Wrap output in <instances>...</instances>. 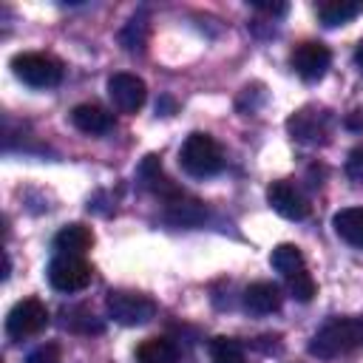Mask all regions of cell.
I'll return each mask as SVG.
<instances>
[{
    "label": "cell",
    "mask_w": 363,
    "mask_h": 363,
    "mask_svg": "<svg viewBox=\"0 0 363 363\" xmlns=\"http://www.w3.org/2000/svg\"><path fill=\"white\" fill-rule=\"evenodd\" d=\"M363 346V318H332L309 340V354L332 360Z\"/></svg>",
    "instance_id": "cell-1"
},
{
    "label": "cell",
    "mask_w": 363,
    "mask_h": 363,
    "mask_svg": "<svg viewBox=\"0 0 363 363\" xmlns=\"http://www.w3.org/2000/svg\"><path fill=\"white\" fill-rule=\"evenodd\" d=\"M269 264H272L275 272H281V278L286 281L295 301L309 303L315 298L318 286H315V278H312V272L306 267V258H303L298 244H278L269 252Z\"/></svg>",
    "instance_id": "cell-2"
},
{
    "label": "cell",
    "mask_w": 363,
    "mask_h": 363,
    "mask_svg": "<svg viewBox=\"0 0 363 363\" xmlns=\"http://www.w3.org/2000/svg\"><path fill=\"white\" fill-rule=\"evenodd\" d=\"M179 164L184 173L196 176V179H207V176H216L221 173L224 167V153H221V145L210 136V133H190L182 147H179Z\"/></svg>",
    "instance_id": "cell-3"
},
{
    "label": "cell",
    "mask_w": 363,
    "mask_h": 363,
    "mask_svg": "<svg viewBox=\"0 0 363 363\" xmlns=\"http://www.w3.org/2000/svg\"><path fill=\"white\" fill-rule=\"evenodd\" d=\"M108 318L122 326H142L156 318V301L136 289H111L105 298Z\"/></svg>",
    "instance_id": "cell-4"
},
{
    "label": "cell",
    "mask_w": 363,
    "mask_h": 363,
    "mask_svg": "<svg viewBox=\"0 0 363 363\" xmlns=\"http://www.w3.org/2000/svg\"><path fill=\"white\" fill-rule=\"evenodd\" d=\"M11 71L31 88H54L62 79V62L43 51H23L11 57Z\"/></svg>",
    "instance_id": "cell-5"
},
{
    "label": "cell",
    "mask_w": 363,
    "mask_h": 363,
    "mask_svg": "<svg viewBox=\"0 0 363 363\" xmlns=\"http://www.w3.org/2000/svg\"><path fill=\"white\" fill-rule=\"evenodd\" d=\"M48 320H51L48 306L40 298H23L6 315V335L11 340H26V337L40 335L48 326Z\"/></svg>",
    "instance_id": "cell-6"
},
{
    "label": "cell",
    "mask_w": 363,
    "mask_h": 363,
    "mask_svg": "<svg viewBox=\"0 0 363 363\" xmlns=\"http://www.w3.org/2000/svg\"><path fill=\"white\" fill-rule=\"evenodd\" d=\"M94 281V267L82 255H54L48 264V284L57 292H79Z\"/></svg>",
    "instance_id": "cell-7"
},
{
    "label": "cell",
    "mask_w": 363,
    "mask_h": 363,
    "mask_svg": "<svg viewBox=\"0 0 363 363\" xmlns=\"http://www.w3.org/2000/svg\"><path fill=\"white\" fill-rule=\"evenodd\" d=\"M286 130L292 139H298L303 145H323L329 130H332V116L326 108L306 105L286 119Z\"/></svg>",
    "instance_id": "cell-8"
},
{
    "label": "cell",
    "mask_w": 363,
    "mask_h": 363,
    "mask_svg": "<svg viewBox=\"0 0 363 363\" xmlns=\"http://www.w3.org/2000/svg\"><path fill=\"white\" fill-rule=\"evenodd\" d=\"M329 62H332V51L318 43V40H303L292 48L289 54V65L295 68V74L306 82H315L320 79L326 71H329Z\"/></svg>",
    "instance_id": "cell-9"
},
{
    "label": "cell",
    "mask_w": 363,
    "mask_h": 363,
    "mask_svg": "<svg viewBox=\"0 0 363 363\" xmlns=\"http://www.w3.org/2000/svg\"><path fill=\"white\" fill-rule=\"evenodd\" d=\"M108 96L119 113H136L147 99V85L142 77L119 71L108 79Z\"/></svg>",
    "instance_id": "cell-10"
},
{
    "label": "cell",
    "mask_w": 363,
    "mask_h": 363,
    "mask_svg": "<svg viewBox=\"0 0 363 363\" xmlns=\"http://www.w3.org/2000/svg\"><path fill=\"white\" fill-rule=\"evenodd\" d=\"M267 201L278 216H284L289 221H303L309 216V210H312L309 199L286 179H278V182H272L267 187Z\"/></svg>",
    "instance_id": "cell-11"
},
{
    "label": "cell",
    "mask_w": 363,
    "mask_h": 363,
    "mask_svg": "<svg viewBox=\"0 0 363 363\" xmlns=\"http://www.w3.org/2000/svg\"><path fill=\"white\" fill-rule=\"evenodd\" d=\"M71 125L79 130V133H88V136H102L113 128V113L105 111L102 105L96 102H79L71 108Z\"/></svg>",
    "instance_id": "cell-12"
},
{
    "label": "cell",
    "mask_w": 363,
    "mask_h": 363,
    "mask_svg": "<svg viewBox=\"0 0 363 363\" xmlns=\"http://www.w3.org/2000/svg\"><path fill=\"white\" fill-rule=\"evenodd\" d=\"M281 303H284L281 286L272 281H255L244 289V309L250 315H272L281 309Z\"/></svg>",
    "instance_id": "cell-13"
},
{
    "label": "cell",
    "mask_w": 363,
    "mask_h": 363,
    "mask_svg": "<svg viewBox=\"0 0 363 363\" xmlns=\"http://www.w3.org/2000/svg\"><path fill=\"white\" fill-rule=\"evenodd\" d=\"M136 176H139V182H142V187H145V190H150V193L162 196L164 201L182 193V190L167 179V173H164V167H162V162H159V156H156V153H147V156L142 159V164H139Z\"/></svg>",
    "instance_id": "cell-14"
},
{
    "label": "cell",
    "mask_w": 363,
    "mask_h": 363,
    "mask_svg": "<svg viewBox=\"0 0 363 363\" xmlns=\"http://www.w3.org/2000/svg\"><path fill=\"white\" fill-rule=\"evenodd\" d=\"M91 247H94V230L79 221L60 227V233L54 235V250L60 255H85Z\"/></svg>",
    "instance_id": "cell-15"
},
{
    "label": "cell",
    "mask_w": 363,
    "mask_h": 363,
    "mask_svg": "<svg viewBox=\"0 0 363 363\" xmlns=\"http://www.w3.org/2000/svg\"><path fill=\"white\" fill-rule=\"evenodd\" d=\"M164 207H167V210H164V213H167V221H173V224H179V227H196V224H201L204 216H207L204 204H201L199 199H190L184 190H182L179 196L167 199Z\"/></svg>",
    "instance_id": "cell-16"
},
{
    "label": "cell",
    "mask_w": 363,
    "mask_h": 363,
    "mask_svg": "<svg viewBox=\"0 0 363 363\" xmlns=\"http://www.w3.org/2000/svg\"><path fill=\"white\" fill-rule=\"evenodd\" d=\"M332 227H335V233L346 244L363 250V207H343V210H337L335 218H332Z\"/></svg>",
    "instance_id": "cell-17"
},
{
    "label": "cell",
    "mask_w": 363,
    "mask_h": 363,
    "mask_svg": "<svg viewBox=\"0 0 363 363\" xmlns=\"http://www.w3.org/2000/svg\"><path fill=\"white\" fill-rule=\"evenodd\" d=\"M136 363H179V346L164 335L147 337L136 346Z\"/></svg>",
    "instance_id": "cell-18"
},
{
    "label": "cell",
    "mask_w": 363,
    "mask_h": 363,
    "mask_svg": "<svg viewBox=\"0 0 363 363\" xmlns=\"http://www.w3.org/2000/svg\"><path fill=\"white\" fill-rule=\"evenodd\" d=\"M357 14H363L360 0H326L318 6V17L323 26H343L352 23Z\"/></svg>",
    "instance_id": "cell-19"
},
{
    "label": "cell",
    "mask_w": 363,
    "mask_h": 363,
    "mask_svg": "<svg viewBox=\"0 0 363 363\" xmlns=\"http://www.w3.org/2000/svg\"><path fill=\"white\" fill-rule=\"evenodd\" d=\"M210 363H247L244 346L235 337H213L210 340Z\"/></svg>",
    "instance_id": "cell-20"
},
{
    "label": "cell",
    "mask_w": 363,
    "mask_h": 363,
    "mask_svg": "<svg viewBox=\"0 0 363 363\" xmlns=\"http://www.w3.org/2000/svg\"><path fill=\"white\" fill-rule=\"evenodd\" d=\"M147 20L142 17V14H136V17H130L128 20V26L122 28V34H119V40H122V45H125V51H142L145 48V43H147Z\"/></svg>",
    "instance_id": "cell-21"
},
{
    "label": "cell",
    "mask_w": 363,
    "mask_h": 363,
    "mask_svg": "<svg viewBox=\"0 0 363 363\" xmlns=\"http://www.w3.org/2000/svg\"><path fill=\"white\" fill-rule=\"evenodd\" d=\"M65 329H74V332H102V323L88 312V309H65Z\"/></svg>",
    "instance_id": "cell-22"
},
{
    "label": "cell",
    "mask_w": 363,
    "mask_h": 363,
    "mask_svg": "<svg viewBox=\"0 0 363 363\" xmlns=\"http://www.w3.org/2000/svg\"><path fill=\"white\" fill-rule=\"evenodd\" d=\"M26 363H62L60 346H57V343H43V346H37V349L26 357Z\"/></svg>",
    "instance_id": "cell-23"
},
{
    "label": "cell",
    "mask_w": 363,
    "mask_h": 363,
    "mask_svg": "<svg viewBox=\"0 0 363 363\" xmlns=\"http://www.w3.org/2000/svg\"><path fill=\"white\" fill-rule=\"evenodd\" d=\"M346 176L354 184H363V145L349 150V156H346Z\"/></svg>",
    "instance_id": "cell-24"
},
{
    "label": "cell",
    "mask_w": 363,
    "mask_h": 363,
    "mask_svg": "<svg viewBox=\"0 0 363 363\" xmlns=\"http://www.w3.org/2000/svg\"><path fill=\"white\" fill-rule=\"evenodd\" d=\"M255 11H264V14H269V17H281L284 11H286V3H261V0H252L250 3Z\"/></svg>",
    "instance_id": "cell-25"
},
{
    "label": "cell",
    "mask_w": 363,
    "mask_h": 363,
    "mask_svg": "<svg viewBox=\"0 0 363 363\" xmlns=\"http://www.w3.org/2000/svg\"><path fill=\"white\" fill-rule=\"evenodd\" d=\"M346 128H352V130H363V111H352V113L346 116Z\"/></svg>",
    "instance_id": "cell-26"
},
{
    "label": "cell",
    "mask_w": 363,
    "mask_h": 363,
    "mask_svg": "<svg viewBox=\"0 0 363 363\" xmlns=\"http://www.w3.org/2000/svg\"><path fill=\"white\" fill-rule=\"evenodd\" d=\"M354 60H357V65L363 68V48H357V54H354Z\"/></svg>",
    "instance_id": "cell-27"
}]
</instances>
